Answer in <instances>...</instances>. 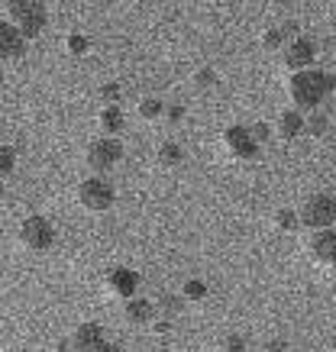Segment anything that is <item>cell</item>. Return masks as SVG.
I'll use <instances>...</instances> for the list:
<instances>
[{"instance_id": "cell-23", "label": "cell", "mask_w": 336, "mask_h": 352, "mask_svg": "<svg viewBox=\"0 0 336 352\" xmlns=\"http://www.w3.org/2000/svg\"><path fill=\"white\" fill-rule=\"evenodd\" d=\"M249 129H252V139H256L259 146H269V142H271V126H269V123H262V120H259V123H256V126H249Z\"/></svg>"}, {"instance_id": "cell-7", "label": "cell", "mask_w": 336, "mask_h": 352, "mask_svg": "<svg viewBox=\"0 0 336 352\" xmlns=\"http://www.w3.org/2000/svg\"><path fill=\"white\" fill-rule=\"evenodd\" d=\"M123 159V142L120 139H110V136H98L91 146H87V165L98 171H110L113 165H120Z\"/></svg>"}, {"instance_id": "cell-26", "label": "cell", "mask_w": 336, "mask_h": 352, "mask_svg": "<svg viewBox=\"0 0 336 352\" xmlns=\"http://www.w3.org/2000/svg\"><path fill=\"white\" fill-rule=\"evenodd\" d=\"M223 352H246V340H243L239 333H233V336L223 340Z\"/></svg>"}, {"instance_id": "cell-8", "label": "cell", "mask_w": 336, "mask_h": 352, "mask_svg": "<svg viewBox=\"0 0 336 352\" xmlns=\"http://www.w3.org/2000/svg\"><path fill=\"white\" fill-rule=\"evenodd\" d=\"M317 62V45L307 39V36H301V39H294L288 49L282 52V65L291 72V75H301V72H311Z\"/></svg>"}, {"instance_id": "cell-4", "label": "cell", "mask_w": 336, "mask_h": 352, "mask_svg": "<svg viewBox=\"0 0 336 352\" xmlns=\"http://www.w3.org/2000/svg\"><path fill=\"white\" fill-rule=\"evenodd\" d=\"M78 201L91 214H107L110 207H113V201H117V191H113V184L107 178L91 175V178H85V182L78 184Z\"/></svg>"}, {"instance_id": "cell-16", "label": "cell", "mask_w": 336, "mask_h": 352, "mask_svg": "<svg viewBox=\"0 0 336 352\" xmlns=\"http://www.w3.org/2000/svg\"><path fill=\"white\" fill-rule=\"evenodd\" d=\"M155 162H159L162 168H175V165L185 162V152H181L178 142H162V146L155 149Z\"/></svg>"}, {"instance_id": "cell-21", "label": "cell", "mask_w": 336, "mask_h": 352, "mask_svg": "<svg viewBox=\"0 0 336 352\" xmlns=\"http://www.w3.org/2000/svg\"><path fill=\"white\" fill-rule=\"evenodd\" d=\"M65 49L71 55H87V49H91V43H87L85 36H78V32H71V36H68L65 39Z\"/></svg>"}, {"instance_id": "cell-18", "label": "cell", "mask_w": 336, "mask_h": 352, "mask_svg": "<svg viewBox=\"0 0 336 352\" xmlns=\"http://www.w3.org/2000/svg\"><path fill=\"white\" fill-rule=\"evenodd\" d=\"M139 117L142 120H159V117H165V104L159 100V97H142V100H139Z\"/></svg>"}, {"instance_id": "cell-28", "label": "cell", "mask_w": 336, "mask_h": 352, "mask_svg": "<svg viewBox=\"0 0 336 352\" xmlns=\"http://www.w3.org/2000/svg\"><path fill=\"white\" fill-rule=\"evenodd\" d=\"M165 120H168V123H181V120H185V107H181V104L165 107Z\"/></svg>"}, {"instance_id": "cell-9", "label": "cell", "mask_w": 336, "mask_h": 352, "mask_svg": "<svg viewBox=\"0 0 336 352\" xmlns=\"http://www.w3.org/2000/svg\"><path fill=\"white\" fill-rule=\"evenodd\" d=\"M104 288H107L110 298H120L123 304L133 298H139L136 291H139V275L130 272V268H110L107 275H104Z\"/></svg>"}, {"instance_id": "cell-13", "label": "cell", "mask_w": 336, "mask_h": 352, "mask_svg": "<svg viewBox=\"0 0 336 352\" xmlns=\"http://www.w3.org/2000/svg\"><path fill=\"white\" fill-rule=\"evenodd\" d=\"M123 314H126V320H130L133 327H152L159 307H155L152 300H146V298H133V300L123 304Z\"/></svg>"}, {"instance_id": "cell-30", "label": "cell", "mask_w": 336, "mask_h": 352, "mask_svg": "<svg viewBox=\"0 0 336 352\" xmlns=\"http://www.w3.org/2000/svg\"><path fill=\"white\" fill-rule=\"evenodd\" d=\"M152 327H155V333H162V336H165L168 330H172V323H168V320H155Z\"/></svg>"}, {"instance_id": "cell-15", "label": "cell", "mask_w": 336, "mask_h": 352, "mask_svg": "<svg viewBox=\"0 0 336 352\" xmlns=\"http://www.w3.org/2000/svg\"><path fill=\"white\" fill-rule=\"evenodd\" d=\"M304 123H307V117L301 110H282V117H278V139H284V142L298 139L304 133Z\"/></svg>"}, {"instance_id": "cell-25", "label": "cell", "mask_w": 336, "mask_h": 352, "mask_svg": "<svg viewBox=\"0 0 336 352\" xmlns=\"http://www.w3.org/2000/svg\"><path fill=\"white\" fill-rule=\"evenodd\" d=\"M100 100H104L107 107H117V100H120V85H104V87H100Z\"/></svg>"}, {"instance_id": "cell-11", "label": "cell", "mask_w": 336, "mask_h": 352, "mask_svg": "<svg viewBox=\"0 0 336 352\" xmlns=\"http://www.w3.org/2000/svg\"><path fill=\"white\" fill-rule=\"evenodd\" d=\"M307 252L317 265L324 268H336V230H326V233H314L311 243H307Z\"/></svg>"}, {"instance_id": "cell-19", "label": "cell", "mask_w": 336, "mask_h": 352, "mask_svg": "<svg viewBox=\"0 0 336 352\" xmlns=\"http://www.w3.org/2000/svg\"><path fill=\"white\" fill-rule=\"evenodd\" d=\"M326 129H330V120L324 117V113H307V123H304V133H307V136H314V139H320L326 133Z\"/></svg>"}, {"instance_id": "cell-20", "label": "cell", "mask_w": 336, "mask_h": 352, "mask_svg": "<svg viewBox=\"0 0 336 352\" xmlns=\"http://www.w3.org/2000/svg\"><path fill=\"white\" fill-rule=\"evenodd\" d=\"M181 298L185 300H204L207 298V285L201 278H188L185 285H181Z\"/></svg>"}, {"instance_id": "cell-10", "label": "cell", "mask_w": 336, "mask_h": 352, "mask_svg": "<svg viewBox=\"0 0 336 352\" xmlns=\"http://www.w3.org/2000/svg\"><path fill=\"white\" fill-rule=\"evenodd\" d=\"M68 342H71V352H100L110 346L107 333H104L100 323H81V327H75Z\"/></svg>"}, {"instance_id": "cell-17", "label": "cell", "mask_w": 336, "mask_h": 352, "mask_svg": "<svg viewBox=\"0 0 336 352\" xmlns=\"http://www.w3.org/2000/svg\"><path fill=\"white\" fill-rule=\"evenodd\" d=\"M275 226H278L282 233H298V230H301V214H298V210H278V214H275Z\"/></svg>"}, {"instance_id": "cell-2", "label": "cell", "mask_w": 336, "mask_h": 352, "mask_svg": "<svg viewBox=\"0 0 336 352\" xmlns=\"http://www.w3.org/2000/svg\"><path fill=\"white\" fill-rule=\"evenodd\" d=\"M3 23L16 26V30L23 32V39L30 43L33 36H39V32L45 30V23H49L45 3H39V0H7V3H3Z\"/></svg>"}, {"instance_id": "cell-14", "label": "cell", "mask_w": 336, "mask_h": 352, "mask_svg": "<svg viewBox=\"0 0 336 352\" xmlns=\"http://www.w3.org/2000/svg\"><path fill=\"white\" fill-rule=\"evenodd\" d=\"M98 126H100V136L117 139L123 133V126H126V113L120 107H104L98 113Z\"/></svg>"}, {"instance_id": "cell-3", "label": "cell", "mask_w": 336, "mask_h": 352, "mask_svg": "<svg viewBox=\"0 0 336 352\" xmlns=\"http://www.w3.org/2000/svg\"><path fill=\"white\" fill-rule=\"evenodd\" d=\"M301 226H307L311 233H326L333 230L336 223V197L333 194H311L307 201L301 204Z\"/></svg>"}, {"instance_id": "cell-31", "label": "cell", "mask_w": 336, "mask_h": 352, "mask_svg": "<svg viewBox=\"0 0 336 352\" xmlns=\"http://www.w3.org/2000/svg\"><path fill=\"white\" fill-rule=\"evenodd\" d=\"M100 352H120V349H117V346H107V349H100Z\"/></svg>"}, {"instance_id": "cell-24", "label": "cell", "mask_w": 336, "mask_h": 352, "mask_svg": "<svg viewBox=\"0 0 336 352\" xmlns=\"http://www.w3.org/2000/svg\"><path fill=\"white\" fill-rule=\"evenodd\" d=\"M181 300L185 298H175V294H162V300H159V307L168 314V317H175L178 310H181Z\"/></svg>"}, {"instance_id": "cell-27", "label": "cell", "mask_w": 336, "mask_h": 352, "mask_svg": "<svg viewBox=\"0 0 336 352\" xmlns=\"http://www.w3.org/2000/svg\"><path fill=\"white\" fill-rule=\"evenodd\" d=\"M194 81L201 87H214V85H217V75H214V68H204V72H197V75H194Z\"/></svg>"}, {"instance_id": "cell-6", "label": "cell", "mask_w": 336, "mask_h": 352, "mask_svg": "<svg viewBox=\"0 0 336 352\" xmlns=\"http://www.w3.org/2000/svg\"><path fill=\"white\" fill-rule=\"evenodd\" d=\"M20 243L30 252H49L55 245V226L45 217H26L20 223Z\"/></svg>"}, {"instance_id": "cell-5", "label": "cell", "mask_w": 336, "mask_h": 352, "mask_svg": "<svg viewBox=\"0 0 336 352\" xmlns=\"http://www.w3.org/2000/svg\"><path fill=\"white\" fill-rule=\"evenodd\" d=\"M223 149H227L229 159L236 162H252L259 159V142L252 139V129L243 126V123H233V126L223 129Z\"/></svg>"}, {"instance_id": "cell-12", "label": "cell", "mask_w": 336, "mask_h": 352, "mask_svg": "<svg viewBox=\"0 0 336 352\" xmlns=\"http://www.w3.org/2000/svg\"><path fill=\"white\" fill-rule=\"evenodd\" d=\"M26 52V39H23V32L10 23H0V58L3 62H16L23 58Z\"/></svg>"}, {"instance_id": "cell-22", "label": "cell", "mask_w": 336, "mask_h": 352, "mask_svg": "<svg viewBox=\"0 0 336 352\" xmlns=\"http://www.w3.org/2000/svg\"><path fill=\"white\" fill-rule=\"evenodd\" d=\"M13 165H16V152H13V146H0V171L10 175Z\"/></svg>"}, {"instance_id": "cell-1", "label": "cell", "mask_w": 336, "mask_h": 352, "mask_svg": "<svg viewBox=\"0 0 336 352\" xmlns=\"http://www.w3.org/2000/svg\"><path fill=\"white\" fill-rule=\"evenodd\" d=\"M336 78L330 72H320V68H311V72H301V75H291L288 81V97H291L294 110H307L314 113L326 97L333 94Z\"/></svg>"}, {"instance_id": "cell-29", "label": "cell", "mask_w": 336, "mask_h": 352, "mask_svg": "<svg viewBox=\"0 0 336 352\" xmlns=\"http://www.w3.org/2000/svg\"><path fill=\"white\" fill-rule=\"evenodd\" d=\"M265 352H288V342L284 340H269L265 342Z\"/></svg>"}]
</instances>
